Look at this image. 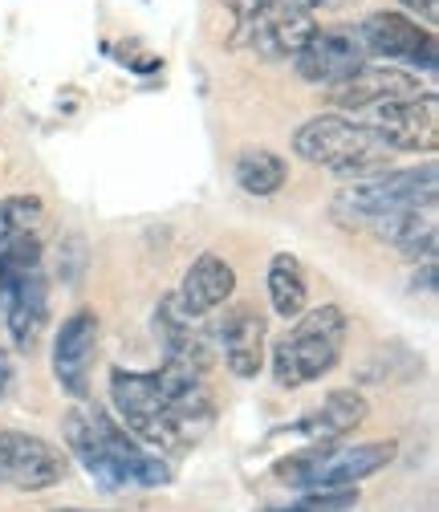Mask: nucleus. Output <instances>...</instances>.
Masks as SVG:
<instances>
[{
	"label": "nucleus",
	"mask_w": 439,
	"mask_h": 512,
	"mask_svg": "<svg viewBox=\"0 0 439 512\" xmlns=\"http://www.w3.org/2000/svg\"><path fill=\"white\" fill-rule=\"evenodd\" d=\"M391 460H395V443L391 439L358 443V447H322L318 472H313V488H354L358 480L383 472Z\"/></svg>",
	"instance_id": "4468645a"
},
{
	"label": "nucleus",
	"mask_w": 439,
	"mask_h": 512,
	"mask_svg": "<svg viewBox=\"0 0 439 512\" xmlns=\"http://www.w3.org/2000/svg\"><path fill=\"white\" fill-rule=\"evenodd\" d=\"M57 512H90V508H57Z\"/></svg>",
	"instance_id": "bb28decb"
},
{
	"label": "nucleus",
	"mask_w": 439,
	"mask_h": 512,
	"mask_svg": "<svg viewBox=\"0 0 439 512\" xmlns=\"http://www.w3.org/2000/svg\"><path fill=\"white\" fill-rule=\"evenodd\" d=\"M439 167H407V171H379L370 179H354V187L338 191L330 212L342 228L358 232H379L403 212H431L435 208V191H439Z\"/></svg>",
	"instance_id": "f257e3e1"
},
{
	"label": "nucleus",
	"mask_w": 439,
	"mask_h": 512,
	"mask_svg": "<svg viewBox=\"0 0 439 512\" xmlns=\"http://www.w3.org/2000/svg\"><path fill=\"white\" fill-rule=\"evenodd\" d=\"M293 151L313 167H330V171L354 175V179H370V175L387 171V155H391L370 126L342 118V114L309 118L293 135Z\"/></svg>",
	"instance_id": "20e7f679"
},
{
	"label": "nucleus",
	"mask_w": 439,
	"mask_h": 512,
	"mask_svg": "<svg viewBox=\"0 0 439 512\" xmlns=\"http://www.w3.org/2000/svg\"><path fill=\"white\" fill-rule=\"evenodd\" d=\"M135 484H139V488H167V484H171V468H167L159 456L147 452V456L139 460V468H135Z\"/></svg>",
	"instance_id": "5701e85b"
},
{
	"label": "nucleus",
	"mask_w": 439,
	"mask_h": 512,
	"mask_svg": "<svg viewBox=\"0 0 439 512\" xmlns=\"http://www.w3.org/2000/svg\"><path fill=\"white\" fill-rule=\"evenodd\" d=\"M224 362L236 378H257L265 370V317L253 305H236L216 326Z\"/></svg>",
	"instance_id": "f8f14e48"
},
{
	"label": "nucleus",
	"mask_w": 439,
	"mask_h": 512,
	"mask_svg": "<svg viewBox=\"0 0 439 512\" xmlns=\"http://www.w3.org/2000/svg\"><path fill=\"white\" fill-rule=\"evenodd\" d=\"M289 179V163L277 155V151H265V147H253V151H240L236 159V183L248 196H277Z\"/></svg>",
	"instance_id": "6ab92c4d"
},
{
	"label": "nucleus",
	"mask_w": 439,
	"mask_h": 512,
	"mask_svg": "<svg viewBox=\"0 0 439 512\" xmlns=\"http://www.w3.org/2000/svg\"><path fill=\"white\" fill-rule=\"evenodd\" d=\"M98 350V313L78 309L61 322L53 338V374L61 382V391L74 399H90V362Z\"/></svg>",
	"instance_id": "1a4fd4ad"
},
{
	"label": "nucleus",
	"mask_w": 439,
	"mask_h": 512,
	"mask_svg": "<svg viewBox=\"0 0 439 512\" xmlns=\"http://www.w3.org/2000/svg\"><path fill=\"white\" fill-rule=\"evenodd\" d=\"M346 313L338 305H322L309 309L301 322L273 342L269 350V366H273V382L281 391H297L305 382L326 378L338 358H342V342H346Z\"/></svg>",
	"instance_id": "7ed1b4c3"
},
{
	"label": "nucleus",
	"mask_w": 439,
	"mask_h": 512,
	"mask_svg": "<svg viewBox=\"0 0 439 512\" xmlns=\"http://www.w3.org/2000/svg\"><path fill=\"white\" fill-rule=\"evenodd\" d=\"M9 391H13V358L9 350H0V399H9Z\"/></svg>",
	"instance_id": "393cba45"
},
{
	"label": "nucleus",
	"mask_w": 439,
	"mask_h": 512,
	"mask_svg": "<svg viewBox=\"0 0 439 512\" xmlns=\"http://www.w3.org/2000/svg\"><path fill=\"white\" fill-rule=\"evenodd\" d=\"M269 301H273V313L293 322V317L305 313V301H309V285H305V269L297 256L289 252H277L273 265H269Z\"/></svg>",
	"instance_id": "a211bd4d"
},
{
	"label": "nucleus",
	"mask_w": 439,
	"mask_h": 512,
	"mask_svg": "<svg viewBox=\"0 0 439 512\" xmlns=\"http://www.w3.org/2000/svg\"><path fill=\"white\" fill-rule=\"evenodd\" d=\"M313 33H318L313 9H293V13H281V17L265 21L261 29H253L248 33V45L269 61H285V57H297Z\"/></svg>",
	"instance_id": "f3484780"
},
{
	"label": "nucleus",
	"mask_w": 439,
	"mask_h": 512,
	"mask_svg": "<svg viewBox=\"0 0 439 512\" xmlns=\"http://www.w3.org/2000/svg\"><path fill=\"white\" fill-rule=\"evenodd\" d=\"M0 248H5L0 252V289L29 277V273H41V240L37 236H21Z\"/></svg>",
	"instance_id": "4be33fe9"
},
{
	"label": "nucleus",
	"mask_w": 439,
	"mask_h": 512,
	"mask_svg": "<svg viewBox=\"0 0 439 512\" xmlns=\"http://www.w3.org/2000/svg\"><path fill=\"white\" fill-rule=\"evenodd\" d=\"M61 431H66V447L78 456V464L94 476V484L102 492H118L135 484V468L147 456L143 443L122 427L118 419H110L102 407H74L61 415Z\"/></svg>",
	"instance_id": "f03ea898"
},
{
	"label": "nucleus",
	"mask_w": 439,
	"mask_h": 512,
	"mask_svg": "<svg viewBox=\"0 0 439 512\" xmlns=\"http://www.w3.org/2000/svg\"><path fill=\"white\" fill-rule=\"evenodd\" d=\"M407 13H415L423 25H435L439 21V0H399Z\"/></svg>",
	"instance_id": "b1692460"
},
{
	"label": "nucleus",
	"mask_w": 439,
	"mask_h": 512,
	"mask_svg": "<svg viewBox=\"0 0 439 512\" xmlns=\"http://www.w3.org/2000/svg\"><path fill=\"white\" fill-rule=\"evenodd\" d=\"M232 293H236V269L224 261V256L204 252V256H196V265L183 273L175 301L187 317H204V313L220 309Z\"/></svg>",
	"instance_id": "2eb2a0df"
},
{
	"label": "nucleus",
	"mask_w": 439,
	"mask_h": 512,
	"mask_svg": "<svg viewBox=\"0 0 439 512\" xmlns=\"http://www.w3.org/2000/svg\"><path fill=\"white\" fill-rule=\"evenodd\" d=\"M366 415H370L366 395H358V391H330L318 411L297 423V431H305L309 439H318V443H334V439L350 435L358 423H366Z\"/></svg>",
	"instance_id": "dca6fc26"
},
{
	"label": "nucleus",
	"mask_w": 439,
	"mask_h": 512,
	"mask_svg": "<svg viewBox=\"0 0 439 512\" xmlns=\"http://www.w3.org/2000/svg\"><path fill=\"white\" fill-rule=\"evenodd\" d=\"M0 305H5V326L9 338L21 354H29L49 322V289H45V273H29L13 285L0 289Z\"/></svg>",
	"instance_id": "ddd939ff"
},
{
	"label": "nucleus",
	"mask_w": 439,
	"mask_h": 512,
	"mask_svg": "<svg viewBox=\"0 0 439 512\" xmlns=\"http://www.w3.org/2000/svg\"><path fill=\"white\" fill-rule=\"evenodd\" d=\"M110 403L118 411V423L127 427L135 439L171 447L167 435V403L159 391V374L155 370H110Z\"/></svg>",
	"instance_id": "39448f33"
},
{
	"label": "nucleus",
	"mask_w": 439,
	"mask_h": 512,
	"mask_svg": "<svg viewBox=\"0 0 439 512\" xmlns=\"http://www.w3.org/2000/svg\"><path fill=\"white\" fill-rule=\"evenodd\" d=\"M358 37H362L366 53H379V57H387V61H407V66L427 70V74L435 70V57H439L435 33H431V29H419V25H415L411 17H403V13H370V17L362 21Z\"/></svg>",
	"instance_id": "6e6552de"
},
{
	"label": "nucleus",
	"mask_w": 439,
	"mask_h": 512,
	"mask_svg": "<svg viewBox=\"0 0 439 512\" xmlns=\"http://www.w3.org/2000/svg\"><path fill=\"white\" fill-rule=\"evenodd\" d=\"M415 98H431V90H423L415 74L399 66H379V61H366L358 74L338 82L330 94L338 110H374L383 102H415Z\"/></svg>",
	"instance_id": "9b49d317"
},
{
	"label": "nucleus",
	"mask_w": 439,
	"mask_h": 512,
	"mask_svg": "<svg viewBox=\"0 0 439 512\" xmlns=\"http://www.w3.org/2000/svg\"><path fill=\"white\" fill-rule=\"evenodd\" d=\"M70 472V460L61 447L29 431H0V484L17 492H45L61 484Z\"/></svg>",
	"instance_id": "423d86ee"
},
{
	"label": "nucleus",
	"mask_w": 439,
	"mask_h": 512,
	"mask_svg": "<svg viewBox=\"0 0 439 512\" xmlns=\"http://www.w3.org/2000/svg\"><path fill=\"white\" fill-rule=\"evenodd\" d=\"M41 220H45V204L37 196H5L0 200V244L33 236Z\"/></svg>",
	"instance_id": "412c9836"
},
{
	"label": "nucleus",
	"mask_w": 439,
	"mask_h": 512,
	"mask_svg": "<svg viewBox=\"0 0 439 512\" xmlns=\"http://www.w3.org/2000/svg\"><path fill=\"white\" fill-rule=\"evenodd\" d=\"M439 114H435V94L415 98V102H383L374 106L370 131L379 135L387 151H411V155H431L439 143Z\"/></svg>",
	"instance_id": "9d476101"
},
{
	"label": "nucleus",
	"mask_w": 439,
	"mask_h": 512,
	"mask_svg": "<svg viewBox=\"0 0 439 512\" xmlns=\"http://www.w3.org/2000/svg\"><path fill=\"white\" fill-rule=\"evenodd\" d=\"M293 66L305 82L313 86H338L350 74H358L366 66V45L358 37V29H318L305 49L293 57Z\"/></svg>",
	"instance_id": "0eeeda50"
},
{
	"label": "nucleus",
	"mask_w": 439,
	"mask_h": 512,
	"mask_svg": "<svg viewBox=\"0 0 439 512\" xmlns=\"http://www.w3.org/2000/svg\"><path fill=\"white\" fill-rule=\"evenodd\" d=\"M379 236L391 240L411 261H431L435 256V216L431 212H403L391 224H383Z\"/></svg>",
	"instance_id": "aec40b11"
},
{
	"label": "nucleus",
	"mask_w": 439,
	"mask_h": 512,
	"mask_svg": "<svg viewBox=\"0 0 439 512\" xmlns=\"http://www.w3.org/2000/svg\"><path fill=\"white\" fill-rule=\"evenodd\" d=\"M423 285V293H435V261L423 265V273H415V289Z\"/></svg>",
	"instance_id": "a878e982"
}]
</instances>
